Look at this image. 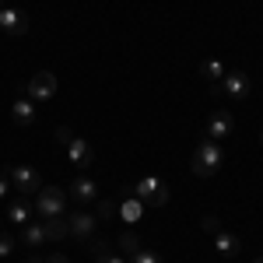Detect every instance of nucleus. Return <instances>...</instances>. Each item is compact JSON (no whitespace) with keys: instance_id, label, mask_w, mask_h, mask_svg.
<instances>
[{"instance_id":"nucleus-25","label":"nucleus","mask_w":263,"mask_h":263,"mask_svg":"<svg viewBox=\"0 0 263 263\" xmlns=\"http://www.w3.org/2000/svg\"><path fill=\"white\" fill-rule=\"evenodd\" d=\"M203 228H207V232H214V235H218V232H221V221H218V218H214V214H207V218H203Z\"/></svg>"},{"instance_id":"nucleus-26","label":"nucleus","mask_w":263,"mask_h":263,"mask_svg":"<svg viewBox=\"0 0 263 263\" xmlns=\"http://www.w3.org/2000/svg\"><path fill=\"white\" fill-rule=\"evenodd\" d=\"M95 263H126V260L120 253H102V256H95Z\"/></svg>"},{"instance_id":"nucleus-27","label":"nucleus","mask_w":263,"mask_h":263,"mask_svg":"<svg viewBox=\"0 0 263 263\" xmlns=\"http://www.w3.org/2000/svg\"><path fill=\"white\" fill-rule=\"evenodd\" d=\"M11 190H14V186H11V179H7V176H0V200H4Z\"/></svg>"},{"instance_id":"nucleus-5","label":"nucleus","mask_w":263,"mask_h":263,"mask_svg":"<svg viewBox=\"0 0 263 263\" xmlns=\"http://www.w3.org/2000/svg\"><path fill=\"white\" fill-rule=\"evenodd\" d=\"M7 179H11V186H14L18 193H25V197L42 190L39 172H35V168H28V165H11V168H7Z\"/></svg>"},{"instance_id":"nucleus-12","label":"nucleus","mask_w":263,"mask_h":263,"mask_svg":"<svg viewBox=\"0 0 263 263\" xmlns=\"http://www.w3.org/2000/svg\"><path fill=\"white\" fill-rule=\"evenodd\" d=\"M214 249H218L221 256H228V260H232V256H239V253H242V242H239L232 232H224V228H221V232L214 235Z\"/></svg>"},{"instance_id":"nucleus-10","label":"nucleus","mask_w":263,"mask_h":263,"mask_svg":"<svg viewBox=\"0 0 263 263\" xmlns=\"http://www.w3.org/2000/svg\"><path fill=\"white\" fill-rule=\"evenodd\" d=\"M67 158L78 165V168H88V165L95 162V151H91V144L81 141V137H74V141L67 144Z\"/></svg>"},{"instance_id":"nucleus-13","label":"nucleus","mask_w":263,"mask_h":263,"mask_svg":"<svg viewBox=\"0 0 263 263\" xmlns=\"http://www.w3.org/2000/svg\"><path fill=\"white\" fill-rule=\"evenodd\" d=\"M70 197H74L78 203H88V200L99 197V186L88 179V176H81V179H74V186H70Z\"/></svg>"},{"instance_id":"nucleus-9","label":"nucleus","mask_w":263,"mask_h":263,"mask_svg":"<svg viewBox=\"0 0 263 263\" xmlns=\"http://www.w3.org/2000/svg\"><path fill=\"white\" fill-rule=\"evenodd\" d=\"M67 224H70V235H78V239H91L99 218H95V214H88V211H78V214H70V218H67Z\"/></svg>"},{"instance_id":"nucleus-22","label":"nucleus","mask_w":263,"mask_h":263,"mask_svg":"<svg viewBox=\"0 0 263 263\" xmlns=\"http://www.w3.org/2000/svg\"><path fill=\"white\" fill-rule=\"evenodd\" d=\"M74 141V130L70 126H57V147H63L67 151V144Z\"/></svg>"},{"instance_id":"nucleus-15","label":"nucleus","mask_w":263,"mask_h":263,"mask_svg":"<svg viewBox=\"0 0 263 263\" xmlns=\"http://www.w3.org/2000/svg\"><path fill=\"white\" fill-rule=\"evenodd\" d=\"M21 242H25V246H42V242H46L42 221H28V224H21Z\"/></svg>"},{"instance_id":"nucleus-19","label":"nucleus","mask_w":263,"mask_h":263,"mask_svg":"<svg viewBox=\"0 0 263 263\" xmlns=\"http://www.w3.org/2000/svg\"><path fill=\"white\" fill-rule=\"evenodd\" d=\"M141 211H144V203L137 200V197H134V200H126V203L120 207L123 221H130V224H134V221H141Z\"/></svg>"},{"instance_id":"nucleus-23","label":"nucleus","mask_w":263,"mask_h":263,"mask_svg":"<svg viewBox=\"0 0 263 263\" xmlns=\"http://www.w3.org/2000/svg\"><path fill=\"white\" fill-rule=\"evenodd\" d=\"M14 253V239L11 235H0V256H11Z\"/></svg>"},{"instance_id":"nucleus-8","label":"nucleus","mask_w":263,"mask_h":263,"mask_svg":"<svg viewBox=\"0 0 263 263\" xmlns=\"http://www.w3.org/2000/svg\"><path fill=\"white\" fill-rule=\"evenodd\" d=\"M232 130H235V120H232V112H224V109H218V112L207 120V137H211V141H221Z\"/></svg>"},{"instance_id":"nucleus-29","label":"nucleus","mask_w":263,"mask_h":263,"mask_svg":"<svg viewBox=\"0 0 263 263\" xmlns=\"http://www.w3.org/2000/svg\"><path fill=\"white\" fill-rule=\"evenodd\" d=\"M28 263H46V260H39V256H28Z\"/></svg>"},{"instance_id":"nucleus-1","label":"nucleus","mask_w":263,"mask_h":263,"mask_svg":"<svg viewBox=\"0 0 263 263\" xmlns=\"http://www.w3.org/2000/svg\"><path fill=\"white\" fill-rule=\"evenodd\" d=\"M224 162V151L218 147V141H200L197 144V151H193V162H190V168H193V176H200V179H211L218 168H221Z\"/></svg>"},{"instance_id":"nucleus-32","label":"nucleus","mask_w":263,"mask_h":263,"mask_svg":"<svg viewBox=\"0 0 263 263\" xmlns=\"http://www.w3.org/2000/svg\"><path fill=\"white\" fill-rule=\"evenodd\" d=\"M0 7H4V0H0Z\"/></svg>"},{"instance_id":"nucleus-2","label":"nucleus","mask_w":263,"mask_h":263,"mask_svg":"<svg viewBox=\"0 0 263 263\" xmlns=\"http://www.w3.org/2000/svg\"><path fill=\"white\" fill-rule=\"evenodd\" d=\"M67 200H70L67 190H60V186H42L39 193H35V211H39L42 218H60Z\"/></svg>"},{"instance_id":"nucleus-3","label":"nucleus","mask_w":263,"mask_h":263,"mask_svg":"<svg viewBox=\"0 0 263 263\" xmlns=\"http://www.w3.org/2000/svg\"><path fill=\"white\" fill-rule=\"evenodd\" d=\"M134 197L147 207H165L168 203V186L162 179H155V176H144L137 186H134Z\"/></svg>"},{"instance_id":"nucleus-4","label":"nucleus","mask_w":263,"mask_h":263,"mask_svg":"<svg viewBox=\"0 0 263 263\" xmlns=\"http://www.w3.org/2000/svg\"><path fill=\"white\" fill-rule=\"evenodd\" d=\"M218 95H224V99H232V102H246L249 99V78H246L242 70H228L218 81Z\"/></svg>"},{"instance_id":"nucleus-16","label":"nucleus","mask_w":263,"mask_h":263,"mask_svg":"<svg viewBox=\"0 0 263 263\" xmlns=\"http://www.w3.org/2000/svg\"><path fill=\"white\" fill-rule=\"evenodd\" d=\"M7 218L14 224H28L32 221V207H28V200H14L11 207H7Z\"/></svg>"},{"instance_id":"nucleus-28","label":"nucleus","mask_w":263,"mask_h":263,"mask_svg":"<svg viewBox=\"0 0 263 263\" xmlns=\"http://www.w3.org/2000/svg\"><path fill=\"white\" fill-rule=\"evenodd\" d=\"M46 263H70V260H67L63 253H53V256H46Z\"/></svg>"},{"instance_id":"nucleus-14","label":"nucleus","mask_w":263,"mask_h":263,"mask_svg":"<svg viewBox=\"0 0 263 263\" xmlns=\"http://www.w3.org/2000/svg\"><path fill=\"white\" fill-rule=\"evenodd\" d=\"M11 116H14L18 126H32V123H35V105H32L28 99H18L14 105H11Z\"/></svg>"},{"instance_id":"nucleus-6","label":"nucleus","mask_w":263,"mask_h":263,"mask_svg":"<svg viewBox=\"0 0 263 263\" xmlns=\"http://www.w3.org/2000/svg\"><path fill=\"white\" fill-rule=\"evenodd\" d=\"M53 95H57V74H53V70H39V74L28 81V99L46 102V99H53Z\"/></svg>"},{"instance_id":"nucleus-18","label":"nucleus","mask_w":263,"mask_h":263,"mask_svg":"<svg viewBox=\"0 0 263 263\" xmlns=\"http://www.w3.org/2000/svg\"><path fill=\"white\" fill-rule=\"evenodd\" d=\"M200 74H203V78H207L211 84H214V81H221V78H224V63H221V60H203Z\"/></svg>"},{"instance_id":"nucleus-24","label":"nucleus","mask_w":263,"mask_h":263,"mask_svg":"<svg viewBox=\"0 0 263 263\" xmlns=\"http://www.w3.org/2000/svg\"><path fill=\"white\" fill-rule=\"evenodd\" d=\"M91 253H95V256H102V253H112V246L102 242V239H91Z\"/></svg>"},{"instance_id":"nucleus-30","label":"nucleus","mask_w":263,"mask_h":263,"mask_svg":"<svg viewBox=\"0 0 263 263\" xmlns=\"http://www.w3.org/2000/svg\"><path fill=\"white\" fill-rule=\"evenodd\" d=\"M260 144H263V130H260Z\"/></svg>"},{"instance_id":"nucleus-20","label":"nucleus","mask_w":263,"mask_h":263,"mask_svg":"<svg viewBox=\"0 0 263 263\" xmlns=\"http://www.w3.org/2000/svg\"><path fill=\"white\" fill-rule=\"evenodd\" d=\"M116 214H120V203L116 200H99V214H95L99 221H112Z\"/></svg>"},{"instance_id":"nucleus-7","label":"nucleus","mask_w":263,"mask_h":263,"mask_svg":"<svg viewBox=\"0 0 263 263\" xmlns=\"http://www.w3.org/2000/svg\"><path fill=\"white\" fill-rule=\"evenodd\" d=\"M0 28H4L7 35L21 39V35L28 32V18H25L21 11H14V7H0Z\"/></svg>"},{"instance_id":"nucleus-17","label":"nucleus","mask_w":263,"mask_h":263,"mask_svg":"<svg viewBox=\"0 0 263 263\" xmlns=\"http://www.w3.org/2000/svg\"><path fill=\"white\" fill-rule=\"evenodd\" d=\"M116 246H120L123 256H134L137 249H141V239L134 235V232H120V239H116Z\"/></svg>"},{"instance_id":"nucleus-21","label":"nucleus","mask_w":263,"mask_h":263,"mask_svg":"<svg viewBox=\"0 0 263 263\" xmlns=\"http://www.w3.org/2000/svg\"><path fill=\"white\" fill-rule=\"evenodd\" d=\"M130 263H162V256H158L155 249H137V253L130 256Z\"/></svg>"},{"instance_id":"nucleus-11","label":"nucleus","mask_w":263,"mask_h":263,"mask_svg":"<svg viewBox=\"0 0 263 263\" xmlns=\"http://www.w3.org/2000/svg\"><path fill=\"white\" fill-rule=\"evenodd\" d=\"M42 232H46V242H63L67 235H70V224L67 218H42Z\"/></svg>"},{"instance_id":"nucleus-31","label":"nucleus","mask_w":263,"mask_h":263,"mask_svg":"<svg viewBox=\"0 0 263 263\" xmlns=\"http://www.w3.org/2000/svg\"><path fill=\"white\" fill-rule=\"evenodd\" d=\"M256 263H263V256H260V260H256Z\"/></svg>"}]
</instances>
